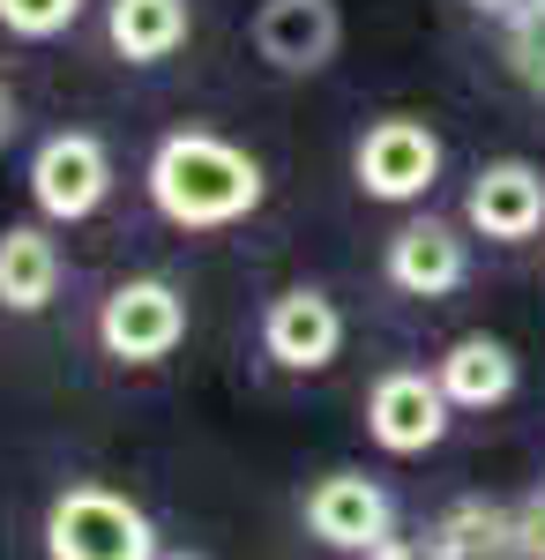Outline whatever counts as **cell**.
Masks as SVG:
<instances>
[{"mask_svg": "<svg viewBox=\"0 0 545 560\" xmlns=\"http://www.w3.org/2000/svg\"><path fill=\"white\" fill-rule=\"evenodd\" d=\"M142 195L172 232H232L269 202V173L262 158L240 150L217 128H172L158 135L150 165H142Z\"/></svg>", "mask_w": 545, "mask_h": 560, "instance_id": "6da1fadb", "label": "cell"}, {"mask_svg": "<svg viewBox=\"0 0 545 560\" xmlns=\"http://www.w3.org/2000/svg\"><path fill=\"white\" fill-rule=\"evenodd\" d=\"M45 560H158V523L127 501L120 486L76 478L45 501Z\"/></svg>", "mask_w": 545, "mask_h": 560, "instance_id": "7a4b0ae2", "label": "cell"}, {"mask_svg": "<svg viewBox=\"0 0 545 560\" xmlns=\"http://www.w3.org/2000/svg\"><path fill=\"white\" fill-rule=\"evenodd\" d=\"M187 345V292L172 277H120L97 300V351L120 366H158Z\"/></svg>", "mask_w": 545, "mask_h": 560, "instance_id": "3957f363", "label": "cell"}, {"mask_svg": "<svg viewBox=\"0 0 545 560\" xmlns=\"http://www.w3.org/2000/svg\"><path fill=\"white\" fill-rule=\"evenodd\" d=\"M449 165V150H441V135L426 128L419 113H381L374 128L359 135V150H351V179H359V195L367 202H389V210H411L433 195V179Z\"/></svg>", "mask_w": 545, "mask_h": 560, "instance_id": "277c9868", "label": "cell"}, {"mask_svg": "<svg viewBox=\"0 0 545 560\" xmlns=\"http://www.w3.org/2000/svg\"><path fill=\"white\" fill-rule=\"evenodd\" d=\"M23 187H31V210L45 224H83V217H97L113 202V150L90 128H53L31 150Z\"/></svg>", "mask_w": 545, "mask_h": 560, "instance_id": "5b68a950", "label": "cell"}, {"mask_svg": "<svg viewBox=\"0 0 545 560\" xmlns=\"http://www.w3.org/2000/svg\"><path fill=\"white\" fill-rule=\"evenodd\" d=\"M449 427H456V404L441 374H426V366H389L367 388V441L381 456H426L449 441Z\"/></svg>", "mask_w": 545, "mask_h": 560, "instance_id": "8992f818", "label": "cell"}, {"mask_svg": "<svg viewBox=\"0 0 545 560\" xmlns=\"http://www.w3.org/2000/svg\"><path fill=\"white\" fill-rule=\"evenodd\" d=\"M299 516L306 530L329 546V553H367L381 538H396V501H389V486L367 471H322L306 486V501H299Z\"/></svg>", "mask_w": 545, "mask_h": 560, "instance_id": "52a82bcc", "label": "cell"}, {"mask_svg": "<svg viewBox=\"0 0 545 560\" xmlns=\"http://www.w3.org/2000/svg\"><path fill=\"white\" fill-rule=\"evenodd\" d=\"M471 224H449V217H404L389 232V255H381V277L404 292V300H449L471 284Z\"/></svg>", "mask_w": 545, "mask_h": 560, "instance_id": "ba28073f", "label": "cell"}, {"mask_svg": "<svg viewBox=\"0 0 545 560\" xmlns=\"http://www.w3.org/2000/svg\"><path fill=\"white\" fill-rule=\"evenodd\" d=\"M262 351L285 374H329L344 359V306L322 284H285L277 300L262 306Z\"/></svg>", "mask_w": 545, "mask_h": 560, "instance_id": "9c48e42d", "label": "cell"}, {"mask_svg": "<svg viewBox=\"0 0 545 560\" xmlns=\"http://www.w3.org/2000/svg\"><path fill=\"white\" fill-rule=\"evenodd\" d=\"M463 224L494 247H523L545 232V173L531 158H486L463 187Z\"/></svg>", "mask_w": 545, "mask_h": 560, "instance_id": "30bf717a", "label": "cell"}, {"mask_svg": "<svg viewBox=\"0 0 545 560\" xmlns=\"http://www.w3.org/2000/svg\"><path fill=\"white\" fill-rule=\"evenodd\" d=\"M247 38L269 75H322L344 45V8L336 0H262Z\"/></svg>", "mask_w": 545, "mask_h": 560, "instance_id": "8fae6325", "label": "cell"}, {"mask_svg": "<svg viewBox=\"0 0 545 560\" xmlns=\"http://www.w3.org/2000/svg\"><path fill=\"white\" fill-rule=\"evenodd\" d=\"M433 374H441V388H449L456 411H501L508 396H515V382H523V359H515L501 337L471 329V337H456V345L433 359Z\"/></svg>", "mask_w": 545, "mask_h": 560, "instance_id": "7c38bea8", "label": "cell"}, {"mask_svg": "<svg viewBox=\"0 0 545 560\" xmlns=\"http://www.w3.org/2000/svg\"><path fill=\"white\" fill-rule=\"evenodd\" d=\"M195 31V0H105V45L127 68H165Z\"/></svg>", "mask_w": 545, "mask_h": 560, "instance_id": "4fadbf2b", "label": "cell"}, {"mask_svg": "<svg viewBox=\"0 0 545 560\" xmlns=\"http://www.w3.org/2000/svg\"><path fill=\"white\" fill-rule=\"evenodd\" d=\"M426 560H515V509L463 493L426 523Z\"/></svg>", "mask_w": 545, "mask_h": 560, "instance_id": "5bb4252c", "label": "cell"}, {"mask_svg": "<svg viewBox=\"0 0 545 560\" xmlns=\"http://www.w3.org/2000/svg\"><path fill=\"white\" fill-rule=\"evenodd\" d=\"M60 277H68V261H60L45 224H8L0 232V314H45L60 300Z\"/></svg>", "mask_w": 545, "mask_h": 560, "instance_id": "9a60e30c", "label": "cell"}, {"mask_svg": "<svg viewBox=\"0 0 545 560\" xmlns=\"http://www.w3.org/2000/svg\"><path fill=\"white\" fill-rule=\"evenodd\" d=\"M501 60H508V75H515L523 90L545 97V0H523V8L501 23Z\"/></svg>", "mask_w": 545, "mask_h": 560, "instance_id": "2e32d148", "label": "cell"}, {"mask_svg": "<svg viewBox=\"0 0 545 560\" xmlns=\"http://www.w3.org/2000/svg\"><path fill=\"white\" fill-rule=\"evenodd\" d=\"M83 8L90 0H0V31L23 45H45V38H60V31H76Z\"/></svg>", "mask_w": 545, "mask_h": 560, "instance_id": "e0dca14e", "label": "cell"}, {"mask_svg": "<svg viewBox=\"0 0 545 560\" xmlns=\"http://www.w3.org/2000/svg\"><path fill=\"white\" fill-rule=\"evenodd\" d=\"M515 560H545V493L515 501Z\"/></svg>", "mask_w": 545, "mask_h": 560, "instance_id": "ac0fdd59", "label": "cell"}, {"mask_svg": "<svg viewBox=\"0 0 545 560\" xmlns=\"http://www.w3.org/2000/svg\"><path fill=\"white\" fill-rule=\"evenodd\" d=\"M359 560H426V546L419 538H381V546H367Z\"/></svg>", "mask_w": 545, "mask_h": 560, "instance_id": "d6986e66", "label": "cell"}, {"mask_svg": "<svg viewBox=\"0 0 545 560\" xmlns=\"http://www.w3.org/2000/svg\"><path fill=\"white\" fill-rule=\"evenodd\" d=\"M15 135H23V105H15V90L0 83V150H8Z\"/></svg>", "mask_w": 545, "mask_h": 560, "instance_id": "ffe728a7", "label": "cell"}, {"mask_svg": "<svg viewBox=\"0 0 545 560\" xmlns=\"http://www.w3.org/2000/svg\"><path fill=\"white\" fill-rule=\"evenodd\" d=\"M463 8H471V15H486V23H508L523 0H463Z\"/></svg>", "mask_w": 545, "mask_h": 560, "instance_id": "44dd1931", "label": "cell"}, {"mask_svg": "<svg viewBox=\"0 0 545 560\" xmlns=\"http://www.w3.org/2000/svg\"><path fill=\"white\" fill-rule=\"evenodd\" d=\"M158 560H210V553H195V546H165Z\"/></svg>", "mask_w": 545, "mask_h": 560, "instance_id": "7402d4cb", "label": "cell"}]
</instances>
